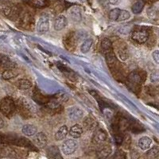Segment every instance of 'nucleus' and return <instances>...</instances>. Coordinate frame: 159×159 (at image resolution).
Masks as SVG:
<instances>
[{"label":"nucleus","mask_w":159,"mask_h":159,"mask_svg":"<svg viewBox=\"0 0 159 159\" xmlns=\"http://www.w3.org/2000/svg\"><path fill=\"white\" fill-rule=\"evenodd\" d=\"M16 105L15 101L11 97H5L0 102V111L5 116H12L16 109Z\"/></svg>","instance_id":"obj_1"},{"label":"nucleus","mask_w":159,"mask_h":159,"mask_svg":"<svg viewBox=\"0 0 159 159\" xmlns=\"http://www.w3.org/2000/svg\"><path fill=\"white\" fill-rule=\"evenodd\" d=\"M131 38L139 44H144L149 38V32L147 28L136 26L131 32Z\"/></svg>","instance_id":"obj_2"},{"label":"nucleus","mask_w":159,"mask_h":159,"mask_svg":"<svg viewBox=\"0 0 159 159\" xmlns=\"http://www.w3.org/2000/svg\"><path fill=\"white\" fill-rule=\"evenodd\" d=\"M0 13L10 18H15L18 15V10L10 2H0Z\"/></svg>","instance_id":"obj_3"},{"label":"nucleus","mask_w":159,"mask_h":159,"mask_svg":"<svg viewBox=\"0 0 159 159\" xmlns=\"http://www.w3.org/2000/svg\"><path fill=\"white\" fill-rule=\"evenodd\" d=\"M18 108L22 116L23 115L27 116V114L34 113L36 111V107L34 106V104L30 100H29L28 99H25V98H21L19 99Z\"/></svg>","instance_id":"obj_4"},{"label":"nucleus","mask_w":159,"mask_h":159,"mask_svg":"<svg viewBox=\"0 0 159 159\" xmlns=\"http://www.w3.org/2000/svg\"><path fill=\"white\" fill-rule=\"evenodd\" d=\"M78 148V143L74 139H67L61 145V151L65 155H71L74 154Z\"/></svg>","instance_id":"obj_5"},{"label":"nucleus","mask_w":159,"mask_h":159,"mask_svg":"<svg viewBox=\"0 0 159 159\" xmlns=\"http://www.w3.org/2000/svg\"><path fill=\"white\" fill-rule=\"evenodd\" d=\"M50 27V22H49V18L48 16H42L40 17L38 20V24H37V31L40 34H44L49 30Z\"/></svg>","instance_id":"obj_6"},{"label":"nucleus","mask_w":159,"mask_h":159,"mask_svg":"<svg viewBox=\"0 0 159 159\" xmlns=\"http://www.w3.org/2000/svg\"><path fill=\"white\" fill-rule=\"evenodd\" d=\"M67 115L72 122L80 121L84 117V111L78 107H71L68 108Z\"/></svg>","instance_id":"obj_7"},{"label":"nucleus","mask_w":159,"mask_h":159,"mask_svg":"<svg viewBox=\"0 0 159 159\" xmlns=\"http://www.w3.org/2000/svg\"><path fill=\"white\" fill-rule=\"evenodd\" d=\"M107 133L103 130H98L92 138V143L96 146H103L104 143L107 141Z\"/></svg>","instance_id":"obj_8"},{"label":"nucleus","mask_w":159,"mask_h":159,"mask_svg":"<svg viewBox=\"0 0 159 159\" xmlns=\"http://www.w3.org/2000/svg\"><path fill=\"white\" fill-rule=\"evenodd\" d=\"M68 25V20L66 17L59 15L55 18L53 22V28L56 31H61L65 29Z\"/></svg>","instance_id":"obj_9"},{"label":"nucleus","mask_w":159,"mask_h":159,"mask_svg":"<svg viewBox=\"0 0 159 159\" xmlns=\"http://www.w3.org/2000/svg\"><path fill=\"white\" fill-rule=\"evenodd\" d=\"M33 137H34V142L38 147L42 148L47 146L48 138L44 132H38V133L37 132V134Z\"/></svg>","instance_id":"obj_10"},{"label":"nucleus","mask_w":159,"mask_h":159,"mask_svg":"<svg viewBox=\"0 0 159 159\" xmlns=\"http://www.w3.org/2000/svg\"><path fill=\"white\" fill-rule=\"evenodd\" d=\"M69 17L74 22H80L82 18L81 10L77 6H73L69 11Z\"/></svg>","instance_id":"obj_11"},{"label":"nucleus","mask_w":159,"mask_h":159,"mask_svg":"<svg viewBox=\"0 0 159 159\" xmlns=\"http://www.w3.org/2000/svg\"><path fill=\"white\" fill-rule=\"evenodd\" d=\"M69 134L73 139H79L83 134V127L80 124L73 125L69 130Z\"/></svg>","instance_id":"obj_12"},{"label":"nucleus","mask_w":159,"mask_h":159,"mask_svg":"<svg viewBox=\"0 0 159 159\" xmlns=\"http://www.w3.org/2000/svg\"><path fill=\"white\" fill-rule=\"evenodd\" d=\"M152 144V139L147 136H143L140 138L138 141V146L142 150H147L150 149Z\"/></svg>","instance_id":"obj_13"},{"label":"nucleus","mask_w":159,"mask_h":159,"mask_svg":"<svg viewBox=\"0 0 159 159\" xmlns=\"http://www.w3.org/2000/svg\"><path fill=\"white\" fill-rule=\"evenodd\" d=\"M22 134H25V136H28V137H33V136L35 135V134H37V132H38V128L32 124H25L22 127Z\"/></svg>","instance_id":"obj_14"},{"label":"nucleus","mask_w":159,"mask_h":159,"mask_svg":"<svg viewBox=\"0 0 159 159\" xmlns=\"http://www.w3.org/2000/svg\"><path fill=\"white\" fill-rule=\"evenodd\" d=\"M15 85L19 90L22 91H27L32 87V84L27 79H19L15 82Z\"/></svg>","instance_id":"obj_15"},{"label":"nucleus","mask_w":159,"mask_h":159,"mask_svg":"<svg viewBox=\"0 0 159 159\" xmlns=\"http://www.w3.org/2000/svg\"><path fill=\"white\" fill-rule=\"evenodd\" d=\"M69 134V129L66 125H63L58 129L57 131L55 134V139L57 141H61L66 138V136Z\"/></svg>","instance_id":"obj_16"},{"label":"nucleus","mask_w":159,"mask_h":159,"mask_svg":"<svg viewBox=\"0 0 159 159\" xmlns=\"http://www.w3.org/2000/svg\"><path fill=\"white\" fill-rule=\"evenodd\" d=\"M83 124L85 128L89 130L96 128V127L97 126V123H96V119L90 116L85 118L83 122Z\"/></svg>","instance_id":"obj_17"},{"label":"nucleus","mask_w":159,"mask_h":159,"mask_svg":"<svg viewBox=\"0 0 159 159\" xmlns=\"http://www.w3.org/2000/svg\"><path fill=\"white\" fill-rule=\"evenodd\" d=\"M144 6H145V2H143V0H139L137 1L136 2H134L133 4L131 7V11L132 12L135 14V15H139L140 13L143 11V8H144Z\"/></svg>","instance_id":"obj_18"},{"label":"nucleus","mask_w":159,"mask_h":159,"mask_svg":"<svg viewBox=\"0 0 159 159\" xmlns=\"http://www.w3.org/2000/svg\"><path fill=\"white\" fill-rule=\"evenodd\" d=\"M92 44H93V41H92V38H88V39L84 40L83 43L81 44V45H80V51L83 53H87V52H89L91 48H92Z\"/></svg>","instance_id":"obj_19"},{"label":"nucleus","mask_w":159,"mask_h":159,"mask_svg":"<svg viewBox=\"0 0 159 159\" xmlns=\"http://www.w3.org/2000/svg\"><path fill=\"white\" fill-rule=\"evenodd\" d=\"M49 3V0H30V4L36 8L46 7Z\"/></svg>","instance_id":"obj_20"},{"label":"nucleus","mask_w":159,"mask_h":159,"mask_svg":"<svg viewBox=\"0 0 159 159\" xmlns=\"http://www.w3.org/2000/svg\"><path fill=\"white\" fill-rule=\"evenodd\" d=\"M18 75V72L16 70L14 69H7L2 73V77L6 80H9L13 79V78L16 77Z\"/></svg>","instance_id":"obj_21"},{"label":"nucleus","mask_w":159,"mask_h":159,"mask_svg":"<svg viewBox=\"0 0 159 159\" xmlns=\"http://www.w3.org/2000/svg\"><path fill=\"white\" fill-rule=\"evenodd\" d=\"M146 155L147 157L150 158H155V157L159 156V147L157 146H154L152 148L148 149V150L146 153Z\"/></svg>","instance_id":"obj_22"},{"label":"nucleus","mask_w":159,"mask_h":159,"mask_svg":"<svg viewBox=\"0 0 159 159\" xmlns=\"http://www.w3.org/2000/svg\"><path fill=\"white\" fill-rule=\"evenodd\" d=\"M120 11H121V9H119V8H114V9L111 10L109 12V19L113 22H117Z\"/></svg>","instance_id":"obj_23"},{"label":"nucleus","mask_w":159,"mask_h":159,"mask_svg":"<svg viewBox=\"0 0 159 159\" xmlns=\"http://www.w3.org/2000/svg\"><path fill=\"white\" fill-rule=\"evenodd\" d=\"M130 18V13L128 11L126 10H121L120 13H119V18H118L117 22H124L127 21Z\"/></svg>","instance_id":"obj_24"},{"label":"nucleus","mask_w":159,"mask_h":159,"mask_svg":"<svg viewBox=\"0 0 159 159\" xmlns=\"http://www.w3.org/2000/svg\"><path fill=\"white\" fill-rule=\"evenodd\" d=\"M111 153V147L109 146H105L99 151V157H107Z\"/></svg>","instance_id":"obj_25"},{"label":"nucleus","mask_w":159,"mask_h":159,"mask_svg":"<svg viewBox=\"0 0 159 159\" xmlns=\"http://www.w3.org/2000/svg\"><path fill=\"white\" fill-rule=\"evenodd\" d=\"M101 46L102 49H103V50H104L105 52L111 50V43L107 38H104V39L102 40Z\"/></svg>","instance_id":"obj_26"},{"label":"nucleus","mask_w":159,"mask_h":159,"mask_svg":"<svg viewBox=\"0 0 159 159\" xmlns=\"http://www.w3.org/2000/svg\"><path fill=\"white\" fill-rule=\"evenodd\" d=\"M150 80L151 83L159 82V70H154L150 76Z\"/></svg>","instance_id":"obj_27"},{"label":"nucleus","mask_w":159,"mask_h":159,"mask_svg":"<svg viewBox=\"0 0 159 159\" xmlns=\"http://www.w3.org/2000/svg\"><path fill=\"white\" fill-rule=\"evenodd\" d=\"M152 57L156 64L159 65V50H154L152 52Z\"/></svg>","instance_id":"obj_28"},{"label":"nucleus","mask_w":159,"mask_h":159,"mask_svg":"<svg viewBox=\"0 0 159 159\" xmlns=\"http://www.w3.org/2000/svg\"><path fill=\"white\" fill-rule=\"evenodd\" d=\"M107 1H108V2L111 4V5L116 6V5H119V4L121 2L122 0H107Z\"/></svg>","instance_id":"obj_29"},{"label":"nucleus","mask_w":159,"mask_h":159,"mask_svg":"<svg viewBox=\"0 0 159 159\" xmlns=\"http://www.w3.org/2000/svg\"><path fill=\"white\" fill-rule=\"evenodd\" d=\"M4 127V121L2 118H0V129H2Z\"/></svg>","instance_id":"obj_30"},{"label":"nucleus","mask_w":159,"mask_h":159,"mask_svg":"<svg viewBox=\"0 0 159 159\" xmlns=\"http://www.w3.org/2000/svg\"><path fill=\"white\" fill-rule=\"evenodd\" d=\"M150 2H155V1H157V0H149Z\"/></svg>","instance_id":"obj_31"},{"label":"nucleus","mask_w":159,"mask_h":159,"mask_svg":"<svg viewBox=\"0 0 159 159\" xmlns=\"http://www.w3.org/2000/svg\"><path fill=\"white\" fill-rule=\"evenodd\" d=\"M158 46H159V45H158Z\"/></svg>","instance_id":"obj_32"}]
</instances>
